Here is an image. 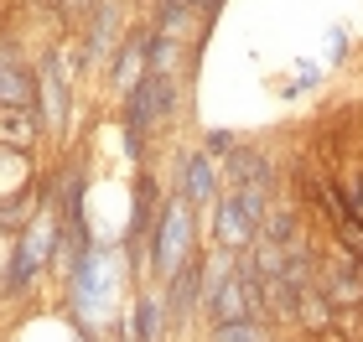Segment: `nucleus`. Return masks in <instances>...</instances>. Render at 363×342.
I'll use <instances>...</instances> for the list:
<instances>
[{
	"label": "nucleus",
	"instance_id": "1",
	"mask_svg": "<svg viewBox=\"0 0 363 342\" xmlns=\"http://www.w3.org/2000/svg\"><path fill=\"white\" fill-rule=\"evenodd\" d=\"M187 254H192V218H187V203L172 198L167 207H161V218H156L151 259H156L161 275H177L182 265H187Z\"/></svg>",
	"mask_w": 363,
	"mask_h": 342
},
{
	"label": "nucleus",
	"instance_id": "2",
	"mask_svg": "<svg viewBox=\"0 0 363 342\" xmlns=\"http://www.w3.org/2000/svg\"><path fill=\"white\" fill-rule=\"evenodd\" d=\"M52 244H57V223L52 213H42L37 223L26 228V239H21V249L11 254V270H6V290H26V280L42 270V259L52 254Z\"/></svg>",
	"mask_w": 363,
	"mask_h": 342
},
{
	"label": "nucleus",
	"instance_id": "3",
	"mask_svg": "<svg viewBox=\"0 0 363 342\" xmlns=\"http://www.w3.org/2000/svg\"><path fill=\"white\" fill-rule=\"evenodd\" d=\"M255 234H259V223L239 207V198H223L218 203V239L228 244V249H239V244H250Z\"/></svg>",
	"mask_w": 363,
	"mask_h": 342
},
{
	"label": "nucleus",
	"instance_id": "4",
	"mask_svg": "<svg viewBox=\"0 0 363 342\" xmlns=\"http://www.w3.org/2000/svg\"><path fill=\"white\" fill-rule=\"evenodd\" d=\"M78 306H84V312L104 306V254L84 249V259H78Z\"/></svg>",
	"mask_w": 363,
	"mask_h": 342
},
{
	"label": "nucleus",
	"instance_id": "5",
	"mask_svg": "<svg viewBox=\"0 0 363 342\" xmlns=\"http://www.w3.org/2000/svg\"><path fill=\"white\" fill-rule=\"evenodd\" d=\"M213 192H218V171H213V156L197 151L187 161V203L192 207H208L213 203Z\"/></svg>",
	"mask_w": 363,
	"mask_h": 342
},
{
	"label": "nucleus",
	"instance_id": "6",
	"mask_svg": "<svg viewBox=\"0 0 363 342\" xmlns=\"http://www.w3.org/2000/svg\"><path fill=\"white\" fill-rule=\"evenodd\" d=\"M228 176H234V187H270V156L265 151H234Z\"/></svg>",
	"mask_w": 363,
	"mask_h": 342
},
{
	"label": "nucleus",
	"instance_id": "7",
	"mask_svg": "<svg viewBox=\"0 0 363 342\" xmlns=\"http://www.w3.org/2000/svg\"><path fill=\"white\" fill-rule=\"evenodd\" d=\"M62 104H68V93H62V62L47 57L42 62V114H47V125H62Z\"/></svg>",
	"mask_w": 363,
	"mask_h": 342
},
{
	"label": "nucleus",
	"instance_id": "8",
	"mask_svg": "<svg viewBox=\"0 0 363 342\" xmlns=\"http://www.w3.org/2000/svg\"><path fill=\"white\" fill-rule=\"evenodd\" d=\"M197 290H203V275H197V265L187 259L177 275H172V317H187L197 306Z\"/></svg>",
	"mask_w": 363,
	"mask_h": 342
},
{
	"label": "nucleus",
	"instance_id": "9",
	"mask_svg": "<svg viewBox=\"0 0 363 342\" xmlns=\"http://www.w3.org/2000/svg\"><path fill=\"white\" fill-rule=\"evenodd\" d=\"M327 285H333V296H342V301H363V270L353 259H337V265L327 270Z\"/></svg>",
	"mask_w": 363,
	"mask_h": 342
},
{
	"label": "nucleus",
	"instance_id": "10",
	"mask_svg": "<svg viewBox=\"0 0 363 342\" xmlns=\"http://www.w3.org/2000/svg\"><path fill=\"white\" fill-rule=\"evenodd\" d=\"M31 99V78L0 52V104H26Z\"/></svg>",
	"mask_w": 363,
	"mask_h": 342
},
{
	"label": "nucleus",
	"instance_id": "11",
	"mask_svg": "<svg viewBox=\"0 0 363 342\" xmlns=\"http://www.w3.org/2000/svg\"><path fill=\"white\" fill-rule=\"evenodd\" d=\"M151 203H156V187H151V176H140L135 182V203H130V228H125V239H135L145 223H151Z\"/></svg>",
	"mask_w": 363,
	"mask_h": 342
},
{
	"label": "nucleus",
	"instance_id": "12",
	"mask_svg": "<svg viewBox=\"0 0 363 342\" xmlns=\"http://www.w3.org/2000/svg\"><path fill=\"white\" fill-rule=\"evenodd\" d=\"M135 342H161V301L156 296H140V306H135Z\"/></svg>",
	"mask_w": 363,
	"mask_h": 342
},
{
	"label": "nucleus",
	"instance_id": "13",
	"mask_svg": "<svg viewBox=\"0 0 363 342\" xmlns=\"http://www.w3.org/2000/svg\"><path fill=\"white\" fill-rule=\"evenodd\" d=\"M296 317H301L306 327H333V321H337V312L327 306V296H317V290H306V296H301V306H296Z\"/></svg>",
	"mask_w": 363,
	"mask_h": 342
},
{
	"label": "nucleus",
	"instance_id": "14",
	"mask_svg": "<svg viewBox=\"0 0 363 342\" xmlns=\"http://www.w3.org/2000/svg\"><path fill=\"white\" fill-rule=\"evenodd\" d=\"M213 337H218V342H270L265 327H259L255 317H244V321H223V327H213Z\"/></svg>",
	"mask_w": 363,
	"mask_h": 342
},
{
	"label": "nucleus",
	"instance_id": "15",
	"mask_svg": "<svg viewBox=\"0 0 363 342\" xmlns=\"http://www.w3.org/2000/svg\"><path fill=\"white\" fill-rule=\"evenodd\" d=\"M265 239L275 244V249H291L296 244V213H270L265 218Z\"/></svg>",
	"mask_w": 363,
	"mask_h": 342
},
{
	"label": "nucleus",
	"instance_id": "16",
	"mask_svg": "<svg viewBox=\"0 0 363 342\" xmlns=\"http://www.w3.org/2000/svg\"><path fill=\"white\" fill-rule=\"evenodd\" d=\"M109 31H114V6H99V11H94V37H89V57H104V47H109Z\"/></svg>",
	"mask_w": 363,
	"mask_h": 342
},
{
	"label": "nucleus",
	"instance_id": "17",
	"mask_svg": "<svg viewBox=\"0 0 363 342\" xmlns=\"http://www.w3.org/2000/svg\"><path fill=\"white\" fill-rule=\"evenodd\" d=\"M140 57H145V47H140V42H130V47H125V57H120V68H114V84H120V89L140 73ZM135 84H140V78H135Z\"/></svg>",
	"mask_w": 363,
	"mask_h": 342
},
{
	"label": "nucleus",
	"instance_id": "18",
	"mask_svg": "<svg viewBox=\"0 0 363 342\" xmlns=\"http://www.w3.org/2000/svg\"><path fill=\"white\" fill-rule=\"evenodd\" d=\"M228 151H234V135H228V130H213L208 145H203V156H228Z\"/></svg>",
	"mask_w": 363,
	"mask_h": 342
},
{
	"label": "nucleus",
	"instance_id": "19",
	"mask_svg": "<svg viewBox=\"0 0 363 342\" xmlns=\"http://www.w3.org/2000/svg\"><path fill=\"white\" fill-rule=\"evenodd\" d=\"M348 203H353V218L363 223V176H348Z\"/></svg>",
	"mask_w": 363,
	"mask_h": 342
},
{
	"label": "nucleus",
	"instance_id": "20",
	"mask_svg": "<svg viewBox=\"0 0 363 342\" xmlns=\"http://www.w3.org/2000/svg\"><path fill=\"white\" fill-rule=\"evenodd\" d=\"M182 6H187V11H192V6H203V11H213V6H218V0H182Z\"/></svg>",
	"mask_w": 363,
	"mask_h": 342
},
{
	"label": "nucleus",
	"instance_id": "21",
	"mask_svg": "<svg viewBox=\"0 0 363 342\" xmlns=\"http://www.w3.org/2000/svg\"><path fill=\"white\" fill-rule=\"evenodd\" d=\"M125 342H135V337H125Z\"/></svg>",
	"mask_w": 363,
	"mask_h": 342
}]
</instances>
